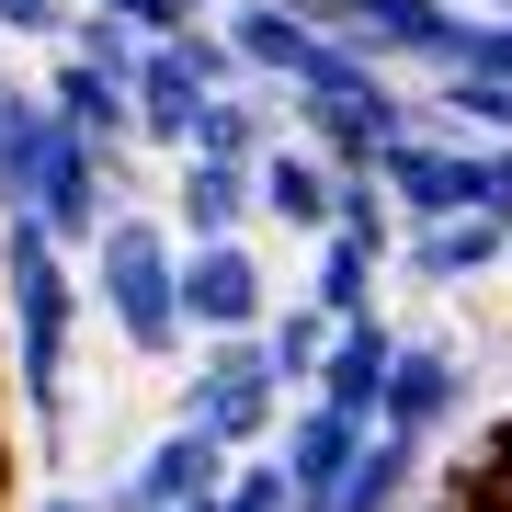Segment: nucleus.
Listing matches in <instances>:
<instances>
[{"label":"nucleus","mask_w":512,"mask_h":512,"mask_svg":"<svg viewBox=\"0 0 512 512\" xmlns=\"http://www.w3.org/2000/svg\"><path fill=\"white\" fill-rule=\"evenodd\" d=\"M80 330L92 296L69 274V239L23 205H0V342H12V399L35 421V444H69V387H80Z\"/></svg>","instance_id":"nucleus-1"},{"label":"nucleus","mask_w":512,"mask_h":512,"mask_svg":"<svg viewBox=\"0 0 512 512\" xmlns=\"http://www.w3.org/2000/svg\"><path fill=\"white\" fill-rule=\"evenodd\" d=\"M399 274L410 285H478V274H512V217H433L399 239Z\"/></svg>","instance_id":"nucleus-10"},{"label":"nucleus","mask_w":512,"mask_h":512,"mask_svg":"<svg viewBox=\"0 0 512 512\" xmlns=\"http://www.w3.org/2000/svg\"><path fill=\"white\" fill-rule=\"evenodd\" d=\"M330 342H342V319H330L319 296L274 308V330H262V353H274V376L296 387V399H319V376H330Z\"/></svg>","instance_id":"nucleus-19"},{"label":"nucleus","mask_w":512,"mask_h":512,"mask_svg":"<svg viewBox=\"0 0 512 512\" xmlns=\"http://www.w3.org/2000/svg\"><path fill=\"white\" fill-rule=\"evenodd\" d=\"M387 262H399L387 239H365V228H330L319 251H308V296H319L330 319H376V285H387Z\"/></svg>","instance_id":"nucleus-16"},{"label":"nucleus","mask_w":512,"mask_h":512,"mask_svg":"<svg viewBox=\"0 0 512 512\" xmlns=\"http://www.w3.org/2000/svg\"><path fill=\"white\" fill-rule=\"evenodd\" d=\"M228 467H239V456H228L217 433L171 421V433H148V444H137V467L114 478L103 501H114V512H183V501H205V490H228Z\"/></svg>","instance_id":"nucleus-8"},{"label":"nucleus","mask_w":512,"mask_h":512,"mask_svg":"<svg viewBox=\"0 0 512 512\" xmlns=\"http://www.w3.org/2000/svg\"><path fill=\"white\" fill-rule=\"evenodd\" d=\"M205 103H217V80H205L183 46H148V69H137V148H160V160H194Z\"/></svg>","instance_id":"nucleus-11"},{"label":"nucleus","mask_w":512,"mask_h":512,"mask_svg":"<svg viewBox=\"0 0 512 512\" xmlns=\"http://www.w3.org/2000/svg\"><path fill=\"white\" fill-rule=\"evenodd\" d=\"M444 80H512V12H467V23H456V57H444Z\"/></svg>","instance_id":"nucleus-22"},{"label":"nucleus","mask_w":512,"mask_h":512,"mask_svg":"<svg viewBox=\"0 0 512 512\" xmlns=\"http://www.w3.org/2000/svg\"><path fill=\"white\" fill-rule=\"evenodd\" d=\"M183 319H194V342L274 330V262L251 239H183Z\"/></svg>","instance_id":"nucleus-5"},{"label":"nucleus","mask_w":512,"mask_h":512,"mask_svg":"<svg viewBox=\"0 0 512 512\" xmlns=\"http://www.w3.org/2000/svg\"><path fill=\"white\" fill-rule=\"evenodd\" d=\"M92 12H114V23H137L148 46H171V35H194V23H217V0H92Z\"/></svg>","instance_id":"nucleus-23"},{"label":"nucleus","mask_w":512,"mask_h":512,"mask_svg":"<svg viewBox=\"0 0 512 512\" xmlns=\"http://www.w3.org/2000/svg\"><path fill=\"white\" fill-rule=\"evenodd\" d=\"M35 512H114V501H92V490H35Z\"/></svg>","instance_id":"nucleus-27"},{"label":"nucleus","mask_w":512,"mask_h":512,"mask_svg":"<svg viewBox=\"0 0 512 512\" xmlns=\"http://www.w3.org/2000/svg\"><path fill=\"white\" fill-rule=\"evenodd\" d=\"M262 217V171L251 160H183L171 171V228L183 239H251Z\"/></svg>","instance_id":"nucleus-14"},{"label":"nucleus","mask_w":512,"mask_h":512,"mask_svg":"<svg viewBox=\"0 0 512 512\" xmlns=\"http://www.w3.org/2000/svg\"><path fill=\"white\" fill-rule=\"evenodd\" d=\"M228 512H296L285 456H239V467H228Z\"/></svg>","instance_id":"nucleus-24"},{"label":"nucleus","mask_w":512,"mask_h":512,"mask_svg":"<svg viewBox=\"0 0 512 512\" xmlns=\"http://www.w3.org/2000/svg\"><path fill=\"white\" fill-rule=\"evenodd\" d=\"M285 410H296V387L274 376V353H262V330H251V342H194L183 410H171V421L217 433L228 456H274V444H285Z\"/></svg>","instance_id":"nucleus-4"},{"label":"nucleus","mask_w":512,"mask_h":512,"mask_svg":"<svg viewBox=\"0 0 512 512\" xmlns=\"http://www.w3.org/2000/svg\"><path fill=\"white\" fill-rule=\"evenodd\" d=\"M262 228L308 239V251H319L330 228H342V171H330V160H319L308 137H285L274 160H262Z\"/></svg>","instance_id":"nucleus-12"},{"label":"nucleus","mask_w":512,"mask_h":512,"mask_svg":"<svg viewBox=\"0 0 512 512\" xmlns=\"http://www.w3.org/2000/svg\"><path fill=\"white\" fill-rule=\"evenodd\" d=\"M46 103L69 114L80 137H103V148H137V92H126V80H103V69H80V57H57V69H46Z\"/></svg>","instance_id":"nucleus-17"},{"label":"nucleus","mask_w":512,"mask_h":512,"mask_svg":"<svg viewBox=\"0 0 512 512\" xmlns=\"http://www.w3.org/2000/svg\"><path fill=\"white\" fill-rule=\"evenodd\" d=\"M57 57H80V69H103V80H126V92H137V69H148V35L80 0V23H69V46H57Z\"/></svg>","instance_id":"nucleus-21"},{"label":"nucleus","mask_w":512,"mask_h":512,"mask_svg":"<svg viewBox=\"0 0 512 512\" xmlns=\"http://www.w3.org/2000/svg\"><path fill=\"white\" fill-rule=\"evenodd\" d=\"M399 353H410V330H387V308H376V319H342L319 399H330V410H353V421H376V410H387V387H399Z\"/></svg>","instance_id":"nucleus-15"},{"label":"nucleus","mask_w":512,"mask_h":512,"mask_svg":"<svg viewBox=\"0 0 512 512\" xmlns=\"http://www.w3.org/2000/svg\"><path fill=\"white\" fill-rule=\"evenodd\" d=\"M0 467H12V456H0Z\"/></svg>","instance_id":"nucleus-29"},{"label":"nucleus","mask_w":512,"mask_h":512,"mask_svg":"<svg viewBox=\"0 0 512 512\" xmlns=\"http://www.w3.org/2000/svg\"><path fill=\"white\" fill-rule=\"evenodd\" d=\"M433 126H456V137H490V148H512V80H433Z\"/></svg>","instance_id":"nucleus-20"},{"label":"nucleus","mask_w":512,"mask_h":512,"mask_svg":"<svg viewBox=\"0 0 512 512\" xmlns=\"http://www.w3.org/2000/svg\"><path fill=\"white\" fill-rule=\"evenodd\" d=\"M410 126H421V103H410L387 69H376V80H342V92H308V103H296V137H308L330 171H376V160H387V148H399Z\"/></svg>","instance_id":"nucleus-6"},{"label":"nucleus","mask_w":512,"mask_h":512,"mask_svg":"<svg viewBox=\"0 0 512 512\" xmlns=\"http://www.w3.org/2000/svg\"><path fill=\"white\" fill-rule=\"evenodd\" d=\"M217 12H239V0H217Z\"/></svg>","instance_id":"nucleus-28"},{"label":"nucleus","mask_w":512,"mask_h":512,"mask_svg":"<svg viewBox=\"0 0 512 512\" xmlns=\"http://www.w3.org/2000/svg\"><path fill=\"white\" fill-rule=\"evenodd\" d=\"M92 308H103V330L137 365H171V353L194 342V319H183V228L126 205V217L92 239Z\"/></svg>","instance_id":"nucleus-2"},{"label":"nucleus","mask_w":512,"mask_h":512,"mask_svg":"<svg viewBox=\"0 0 512 512\" xmlns=\"http://www.w3.org/2000/svg\"><path fill=\"white\" fill-rule=\"evenodd\" d=\"M35 126H46V92H23V80H12V46H0V171L35 148Z\"/></svg>","instance_id":"nucleus-26"},{"label":"nucleus","mask_w":512,"mask_h":512,"mask_svg":"<svg viewBox=\"0 0 512 512\" xmlns=\"http://www.w3.org/2000/svg\"><path fill=\"white\" fill-rule=\"evenodd\" d=\"M365 444H376V421H353V410H330V399H296L285 410V478H296V512H319V501H342V478L365 467Z\"/></svg>","instance_id":"nucleus-9"},{"label":"nucleus","mask_w":512,"mask_h":512,"mask_svg":"<svg viewBox=\"0 0 512 512\" xmlns=\"http://www.w3.org/2000/svg\"><path fill=\"white\" fill-rule=\"evenodd\" d=\"M421 456H433V444L376 433V444H365V467L342 478V501H319V512H421Z\"/></svg>","instance_id":"nucleus-18"},{"label":"nucleus","mask_w":512,"mask_h":512,"mask_svg":"<svg viewBox=\"0 0 512 512\" xmlns=\"http://www.w3.org/2000/svg\"><path fill=\"white\" fill-rule=\"evenodd\" d=\"M308 12H319L342 46H365L387 80H399V69H433V80H444V57H456V23H467V0H308Z\"/></svg>","instance_id":"nucleus-7"},{"label":"nucleus","mask_w":512,"mask_h":512,"mask_svg":"<svg viewBox=\"0 0 512 512\" xmlns=\"http://www.w3.org/2000/svg\"><path fill=\"white\" fill-rule=\"evenodd\" d=\"M0 205H23V217H46L69 251H92V239L126 217V148H103V137H80L69 114L46 103V126L35 148H23L12 171H0Z\"/></svg>","instance_id":"nucleus-3"},{"label":"nucleus","mask_w":512,"mask_h":512,"mask_svg":"<svg viewBox=\"0 0 512 512\" xmlns=\"http://www.w3.org/2000/svg\"><path fill=\"white\" fill-rule=\"evenodd\" d=\"M80 0H0V46H69Z\"/></svg>","instance_id":"nucleus-25"},{"label":"nucleus","mask_w":512,"mask_h":512,"mask_svg":"<svg viewBox=\"0 0 512 512\" xmlns=\"http://www.w3.org/2000/svg\"><path fill=\"white\" fill-rule=\"evenodd\" d=\"M456 410H467V353H456V342H410V353H399V387H387V410H376V433L433 444Z\"/></svg>","instance_id":"nucleus-13"}]
</instances>
